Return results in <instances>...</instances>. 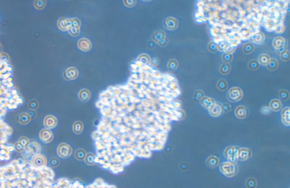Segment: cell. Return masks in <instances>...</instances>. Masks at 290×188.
<instances>
[{
    "instance_id": "cell-1",
    "label": "cell",
    "mask_w": 290,
    "mask_h": 188,
    "mask_svg": "<svg viewBox=\"0 0 290 188\" xmlns=\"http://www.w3.org/2000/svg\"><path fill=\"white\" fill-rule=\"evenodd\" d=\"M72 147L66 143H61L57 146V154L62 159H66L72 155Z\"/></svg>"
},
{
    "instance_id": "cell-2",
    "label": "cell",
    "mask_w": 290,
    "mask_h": 188,
    "mask_svg": "<svg viewBox=\"0 0 290 188\" xmlns=\"http://www.w3.org/2000/svg\"><path fill=\"white\" fill-rule=\"evenodd\" d=\"M239 149L234 147H228L224 151V156L230 163H235L238 159Z\"/></svg>"
},
{
    "instance_id": "cell-3",
    "label": "cell",
    "mask_w": 290,
    "mask_h": 188,
    "mask_svg": "<svg viewBox=\"0 0 290 188\" xmlns=\"http://www.w3.org/2000/svg\"><path fill=\"white\" fill-rule=\"evenodd\" d=\"M243 91L239 87H233L229 90L227 94L228 99L232 101L235 102L240 100L243 98Z\"/></svg>"
},
{
    "instance_id": "cell-4",
    "label": "cell",
    "mask_w": 290,
    "mask_h": 188,
    "mask_svg": "<svg viewBox=\"0 0 290 188\" xmlns=\"http://www.w3.org/2000/svg\"><path fill=\"white\" fill-rule=\"evenodd\" d=\"M54 134L52 132L47 129H43L39 133V138L44 143H51L54 140Z\"/></svg>"
},
{
    "instance_id": "cell-5",
    "label": "cell",
    "mask_w": 290,
    "mask_h": 188,
    "mask_svg": "<svg viewBox=\"0 0 290 188\" xmlns=\"http://www.w3.org/2000/svg\"><path fill=\"white\" fill-rule=\"evenodd\" d=\"M57 118L53 115L46 116L44 119L43 124L45 129H52L57 126Z\"/></svg>"
},
{
    "instance_id": "cell-6",
    "label": "cell",
    "mask_w": 290,
    "mask_h": 188,
    "mask_svg": "<svg viewBox=\"0 0 290 188\" xmlns=\"http://www.w3.org/2000/svg\"><path fill=\"white\" fill-rule=\"evenodd\" d=\"M31 162L35 167H41L46 166L47 163V158L44 155L38 154L34 155L33 156L31 159Z\"/></svg>"
},
{
    "instance_id": "cell-7",
    "label": "cell",
    "mask_w": 290,
    "mask_h": 188,
    "mask_svg": "<svg viewBox=\"0 0 290 188\" xmlns=\"http://www.w3.org/2000/svg\"><path fill=\"white\" fill-rule=\"evenodd\" d=\"M220 169L226 175L231 176L235 172V167L233 163L230 162H225L221 164Z\"/></svg>"
},
{
    "instance_id": "cell-8",
    "label": "cell",
    "mask_w": 290,
    "mask_h": 188,
    "mask_svg": "<svg viewBox=\"0 0 290 188\" xmlns=\"http://www.w3.org/2000/svg\"><path fill=\"white\" fill-rule=\"evenodd\" d=\"M178 24L177 19L173 17H168L163 22L164 27L168 30H176L178 27Z\"/></svg>"
},
{
    "instance_id": "cell-9",
    "label": "cell",
    "mask_w": 290,
    "mask_h": 188,
    "mask_svg": "<svg viewBox=\"0 0 290 188\" xmlns=\"http://www.w3.org/2000/svg\"><path fill=\"white\" fill-rule=\"evenodd\" d=\"M78 48L83 52H88L90 51L92 48V44L90 41L86 38H81L77 43Z\"/></svg>"
},
{
    "instance_id": "cell-10",
    "label": "cell",
    "mask_w": 290,
    "mask_h": 188,
    "mask_svg": "<svg viewBox=\"0 0 290 188\" xmlns=\"http://www.w3.org/2000/svg\"><path fill=\"white\" fill-rule=\"evenodd\" d=\"M79 75L78 71L74 67L68 68L64 73V77L68 80H72L76 79Z\"/></svg>"
},
{
    "instance_id": "cell-11",
    "label": "cell",
    "mask_w": 290,
    "mask_h": 188,
    "mask_svg": "<svg viewBox=\"0 0 290 188\" xmlns=\"http://www.w3.org/2000/svg\"><path fill=\"white\" fill-rule=\"evenodd\" d=\"M252 155L251 151L247 148H241L239 149L238 159L241 161H245L249 159Z\"/></svg>"
},
{
    "instance_id": "cell-12",
    "label": "cell",
    "mask_w": 290,
    "mask_h": 188,
    "mask_svg": "<svg viewBox=\"0 0 290 188\" xmlns=\"http://www.w3.org/2000/svg\"><path fill=\"white\" fill-rule=\"evenodd\" d=\"M235 114L239 118H245L249 114L248 110L244 106H239L236 108Z\"/></svg>"
},
{
    "instance_id": "cell-13",
    "label": "cell",
    "mask_w": 290,
    "mask_h": 188,
    "mask_svg": "<svg viewBox=\"0 0 290 188\" xmlns=\"http://www.w3.org/2000/svg\"><path fill=\"white\" fill-rule=\"evenodd\" d=\"M78 96L79 100L83 103H86L90 99V91L87 89H83L79 91Z\"/></svg>"
},
{
    "instance_id": "cell-14",
    "label": "cell",
    "mask_w": 290,
    "mask_h": 188,
    "mask_svg": "<svg viewBox=\"0 0 290 188\" xmlns=\"http://www.w3.org/2000/svg\"><path fill=\"white\" fill-rule=\"evenodd\" d=\"M166 38L165 33L163 30H157L152 34V40L155 43H158L159 41Z\"/></svg>"
},
{
    "instance_id": "cell-15",
    "label": "cell",
    "mask_w": 290,
    "mask_h": 188,
    "mask_svg": "<svg viewBox=\"0 0 290 188\" xmlns=\"http://www.w3.org/2000/svg\"><path fill=\"white\" fill-rule=\"evenodd\" d=\"M17 120L18 122L22 125H27L31 120L28 113L26 112L20 113L17 117Z\"/></svg>"
},
{
    "instance_id": "cell-16",
    "label": "cell",
    "mask_w": 290,
    "mask_h": 188,
    "mask_svg": "<svg viewBox=\"0 0 290 188\" xmlns=\"http://www.w3.org/2000/svg\"><path fill=\"white\" fill-rule=\"evenodd\" d=\"M58 27L62 31L68 30L71 27V22L68 19L61 18L58 21Z\"/></svg>"
},
{
    "instance_id": "cell-17",
    "label": "cell",
    "mask_w": 290,
    "mask_h": 188,
    "mask_svg": "<svg viewBox=\"0 0 290 188\" xmlns=\"http://www.w3.org/2000/svg\"><path fill=\"white\" fill-rule=\"evenodd\" d=\"M209 111L210 114L213 117H217L220 116L222 112L221 107L216 103L213 104L209 108Z\"/></svg>"
},
{
    "instance_id": "cell-18",
    "label": "cell",
    "mask_w": 290,
    "mask_h": 188,
    "mask_svg": "<svg viewBox=\"0 0 290 188\" xmlns=\"http://www.w3.org/2000/svg\"><path fill=\"white\" fill-rule=\"evenodd\" d=\"M282 122L287 126L290 125V108L286 107L282 111Z\"/></svg>"
},
{
    "instance_id": "cell-19",
    "label": "cell",
    "mask_w": 290,
    "mask_h": 188,
    "mask_svg": "<svg viewBox=\"0 0 290 188\" xmlns=\"http://www.w3.org/2000/svg\"><path fill=\"white\" fill-rule=\"evenodd\" d=\"M199 101L201 104L206 109H209L213 104L215 103L213 99L206 96H203Z\"/></svg>"
},
{
    "instance_id": "cell-20",
    "label": "cell",
    "mask_w": 290,
    "mask_h": 188,
    "mask_svg": "<svg viewBox=\"0 0 290 188\" xmlns=\"http://www.w3.org/2000/svg\"><path fill=\"white\" fill-rule=\"evenodd\" d=\"M285 39L281 37H276L274 39L272 42L273 47L276 49L285 47Z\"/></svg>"
},
{
    "instance_id": "cell-21",
    "label": "cell",
    "mask_w": 290,
    "mask_h": 188,
    "mask_svg": "<svg viewBox=\"0 0 290 188\" xmlns=\"http://www.w3.org/2000/svg\"><path fill=\"white\" fill-rule=\"evenodd\" d=\"M28 149L29 151L34 155L40 154V151L41 150V146L39 144H38L36 142H31L30 143L28 146H27Z\"/></svg>"
},
{
    "instance_id": "cell-22",
    "label": "cell",
    "mask_w": 290,
    "mask_h": 188,
    "mask_svg": "<svg viewBox=\"0 0 290 188\" xmlns=\"http://www.w3.org/2000/svg\"><path fill=\"white\" fill-rule=\"evenodd\" d=\"M83 128H84L83 124L82 123V122L80 121H75V122H74L72 125V131L77 135L81 134L82 133L83 131Z\"/></svg>"
},
{
    "instance_id": "cell-23",
    "label": "cell",
    "mask_w": 290,
    "mask_h": 188,
    "mask_svg": "<svg viewBox=\"0 0 290 188\" xmlns=\"http://www.w3.org/2000/svg\"><path fill=\"white\" fill-rule=\"evenodd\" d=\"M270 108L273 111H279L281 110L282 103L281 101L278 99H273L270 103Z\"/></svg>"
},
{
    "instance_id": "cell-24",
    "label": "cell",
    "mask_w": 290,
    "mask_h": 188,
    "mask_svg": "<svg viewBox=\"0 0 290 188\" xmlns=\"http://www.w3.org/2000/svg\"><path fill=\"white\" fill-rule=\"evenodd\" d=\"M86 152L82 149H77L74 152L75 158L79 161H83L85 160V157L86 156Z\"/></svg>"
},
{
    "instance_id": "cell-25",
    "label": "cell",
    "mask_w": 290,
    "mask_h": 188,
    "mask_svg": "<svg viewBox=\"0 0 290 188\" xmlns=\"http://www.w3.org/2000/svg\"><path fill=\"white\" fill-rule=\"evenodd\" d=\"M270 58L268 55L262 54L258 57V62L259 64H260L261 65L267 66L270 61Z\"/></svg>"
},
{
    "instance_id": "cell-26",
    "label": "cell",
    "mask_w": 290,
    "mask_h": 188,
    "mask_svg": "<svg viewBox=\"0 0 290 188\" xmlns=\"http://www.w3.org/2000/svg\"><path fill=\"white\" fill-rule=\"evenodd\" d=\"M231 67L229 64H224L221 65L219 68V72L222 75H227L231 72Z\"/></svg>"
},
{
    "instance_id": "cell-27",
    "label": "cell",
    "mask_w": 290,
    "mask_h": 188,
    "mask_svg": "<svg viewBox=\"0 0 290 188\" xmlns=\"http://www.w3.org/2000/svg\"><path fill=\"white\" fill-rule=\"evenodd\" d=\"M279 64L277 60L275 58H270L269 64L267 65V68L270 71H274L278 68Z\"/></svg>"
},
{
    "instance_id": "cell-28",
    "label": "cell",
    "mask_w": 290,
    "mask_h": 188,
    "mask_svg": "<svg viewBox=\"0 0 290 188\" xmlns=\"http://www.w3.org/2000/svg\"><path fill=\"white\" fill-rule=\"evenodd\" d=\"M178 65H179V64H178V62L177 60H176L175 59H171L168 62L167 68H168V69L169 70V71L173 72V71H175L177 69Z\"/></svg>"
},
{
    "instance_id": "cell-29",
    "label": "cell",
    "mask_w": 290,
    "mask_h": 188,
    "mask_svg": "<svg viewBox=\"0 0 290 188\" xmlns=\"http://www.w3.org/2000/svg\"><path fill=\"white\" fill-rule=\"evenodd\" d=\"M254 47L252 43H247L243 47V52L246 55H249L253 52Z\"/></svg>"
},
{
    "instance_id": "cell-30",
    "label": "cell",
    "mask_w": 290,
    "mask_h": 188,
    "mask_svg": "<svg viewBox=\"0 0 290 188\" xmlns=\"http://www.w3.org/2000/svg\"><path fill=\"white\" fill-rule=\"evenodd\" d=\"M95 154L93 153H88L86 154V156L85 157V159L84 160L85 163L89 166H93L94 164V160H95Z\"/></svg>"
},
{
    "instance_id": "cell-31",
    "label": "cell",
    "mask_w": 290,
    "mask_h": 188,
    "mask_svg": "<svg viewBox=\"0 0 290 188\" xmlns=\"http://www.w3.org/2000/svg\"><path fill=\"white\" fill-rule=\"evenodd\" d=\"M137 60L139 61L141 63L147 65L151 62V59L148 55L146 54H141L137 58Z\"/></svg>"
},
{
    "instance_id": "cell-32",
    "label": "cell",
    "mask_w": 290,
    "mask_h": 188,
    "mask_svg": "<svg viewBox=\"0 0 290 188\" xmlns=\"http://www.w3.org/2000/svg\"><path fill=\"white\" fill-rule=\"evenodd\" d=\"M219 162V160L215 156H211L210 158H208L207 160V164L209 167H214L217 166Z\"/></svg>"
},
{
    "instance_id": "cell-33",
    "label": "cell",
    "mask_w": 290,
    "mask_h": 188,
    "mask_svg": "<svg viewBox=\"0 0 290 188\" xmlns=\"http://www.w3.org/2000/svg\"><path fill=\"white\" fill-rule=\"evenodd\" d=\"M217 87L218 90L220 91H224L227 90L228 87L227 82L224 79H220L217 82Z\"/></svg>"
},
{
    "instance_id": "cell-34",
    "label": "cell",
    "mask_w": 290,
    "mask_h": 188,
    "mask_svg": "<svg viewBox=\"0 0 290 188\" xmlns=\"http://www.w3.org/2000/svg\"><path fill=\"white\" fill-rule=\"evenodd\" d=\"M260 67V64L256 60H251L248 63V68L251 70H257Z\"/></svg>"
},
{
    "instance_id": "cell-35",
    "label": "cell",
    "mask_w": 290,
    "mask_h": 188,
    "mask_svg": "<svg viewBox=\"0 0 290 188\" xmlns=\"http://www.w3.org/2000/svg\"><path fill=\"white\" fill-rule=\"evenodd\" d=\"M279 97L281 100L283 101H286L289 99V93L287 91L285 90H282L279 92Z\"/></svg>"
},
{
    "instance_id": "cell-36",
    "label": "cell",
    "mask_w": 290,
    "mask_h": 188,
    "mask_svg": "<svg viewBox=\"0 0 290 188\" xmlns=\"http://www.w3.org/2000/svg\"><path fill=\"white\" fill-rule=\"evenodd\" d=\"M222 60L224 64H229L233 60V56L228 53H223L222 56Z\"/></svg>"
},
{
    "instance_id": "cell-37",
    "label": "cell",
    "mask_w": 290,
    "mask_h": 188,
    "mask_svg": "<svg viewBox=\"0 0 290 188\" xmlns=\"http://www.w3.org/2000/svg\"><path fill=\"white\" fill-rule=\"evenodd\" d=\"M28 107L31 111H35L39 107V103L36 100H30L28 103Z\"/></svg>"
},
{
    "instance_id": "cell-38",
    "label": "cell",
    "mask_w": 290,
    "mask_h": 188,
    "mask_svg": "<svg viewBox=\"0 0 290 188\" xmlns=\"http://www.w3.org/2000/svg\"><path fill=\"white\" fill-rule=\"evenodd\" d=\"M45 4H46V1H43V0L35 1V2H34V5H35V7L39 10H41V9H44L45 6Z\"/></svg>"
},
{
    "instance_id": "cell-39",
    "label": "cell",
    "mask_w": 290,
    "mask_h": 188,
    "mask_svg": "<svg viewBox=\"0 0 290 188\" xmlns=\"http://www.w3.org/2000/svg\"><path fill=\"white\" fill-rule=\"evenodd\" d=\"M18 142L24 147V148L27 147L30 143L29 139L26 137H21L19 138Z\"/></svg>"
},
{
    "instance_id": "cell-40",
    "label": "cell",
    "mask_w": 290,
    "mask_h": 188,
    "mask_svg": "<svg viewBox=\"0 0 290 188\" xmlns=\"http://www.w3.org/2000/svg\"><path fill=\"white\" fill-rule=\"evenodd\" d=\"M264 35L260 33L257 35H255L253 38V41L255 42L256 44H261L264 40Z\"/></svg>"
},
{
    "instance_id": "cell-41",
    "label": "cell",
    "mask_w": 290,
    "mask_h": 188,
    "mask_svg": "<svg viewBox=\"0 0 290 188\" xmlns=\"http://www.w3.org/2000/svg\"><path fill=\"white\" fill-rule=\"evenodd\" d=\"M280 58L283 61H287L290 60V52L288 50H285L280 54Z\"/></svg>"
},
{
    "instance_id": "cell-42",
    "label": "cell",
    "mask_w": 290,
    "mask_h": 188,
    "mask_svg": "<svg viewBox=\"0 0 290 188\" xmlns=\"http://www.w3.org/2000/svg\"><path fill=\"white\" fill-rule=\"evenodd\" d=\"M49 166L52 168H56L60 164V160L57 158H52L49 161Z\"/></svg>"
},
{
    "instance_id": "cell-43",
    "label": "cell",
    "mask_w": 290,
    "mask_h": 188,
    "mask_svg": "<svg viewBox=\"0 0 290 188\" xmlns=\"http://www.w3.org/2000/svg\"><path fill=\"white\" fill-rule=\"evenodd\" d=\"M68 32L70 34V35H72L73 37H77L79 35V34L80 32V28H76V27H71L68 30Z\"/></svg>"
},
{
    "instance_id": "cell-44",
    "label": "cell",
    "mask_w": 290,
    "mask_h": 188,
    "mask_svg": "<svg viewBox=\"0 0 290 188\" xmlns=\"http://www.w3.org/2000/svg\"><path fill=\"white\" fill-rule=\"evenodd\" d=\"M207 49L209 52L211 53H215L217 51V49L216 45L213 42H210L207 45Z\"/></svg>"
},
{
    "instance_id": "cell-45",
    "label": "cell",
    "mask_w": 290,
    "mask_h": 188,
    "mask_svg": "<svg viewBox=\"0 0 290 188\" xmlns=\"http://www.w3.org/2000/svg\"><path fill=\"white\" fill-rule=\"evenodd\" d=\"M204 93L202 90H197L194 94V99L195 100L199 101L204 96Z\"/></svg>"
},
{
    "instance_id": "cell-46",
    "label": "cell",
    "mask_w": 290,
    "mask_h": 188,
    "mask_svg": "<svg viewBox=\"0 0 290 188\" xmlns=\"http://www.w3.org/2000/svg\"><path fill=\"white\" fill-rule=\"evenodd\" d=\"M222 108V111L224 112H228L232 110V105L230 103H224L223 104Z\"/></svg>"
},
{
    "instance_id": "cell-47",
    "label": "cell",
    "mask_w": 290,
    "mask_h": 188,
    "mask_svg": "<svg viewBox=\"0 0 290 188\" xmlns=\"http://www.w3.org/2000/svg\"><path fill=\"white\" fill-rule=\"evenodd\" d=\"M70 22H71V27H76V28H80L81 22L79 19L74 18V19H71Z\"/></svg>"
},
{
    "instance_id": "cell-48",
    "label": "cell",
    "mask_w": 290,
    "mask_h": 188,
    "mask_svg": "<svg viewBox=\"0 0 290 188\" xmlns=\"http://www.w3.org/2000/svg\"><path fill=\"white\" fill-rule=\"evenodd\" d=\"M124 5L128 7H134L136 4V1L134 0H125L124 1Z\"/></svg>"
},
{
    "instance_id": "cell-49",
    "label": "cell",
    "mask_w": 290,
    "mask_h": 188,
    "mask_svg": "<svg viewBox=\"0 0 290 188\" xmlns=\"http://www.w3.org/2000/svg\"><path fill=\"white\" fill-rule=\"evenodd\" d=\"M14 149H15V150L17 152H21L24 150V148L19 142H17L14 144Z\"/></svg>"
},
{
    "instance_id": "cell-50",
    "label": "cell",
    "mask_w": 290,
    "mask_h": 188,
    "mask_svg": "<svg viewBox=\"0 0 290 188\" xmlns=\"http://www.w3.org/2000/svg\"><path fill=\"white\" fill-rule=\"evenodd\" d=\"M147 47L150 49H154L156 47V43L154 41H153L152 40H149L147 43Z\"/></svg>"
},
{
    "instance_id": "cell-51",
    "label": "cell",
    "mask_w": 290,
    "mask_h": 188,
    "mask_svg": "<svg viewBox=\"0 0 290 188\" xmlns=\"http://www.w3.org/2000/svg\"><path fill=\"white\" fill-rule=\"evenodd\" d=\"M168 40L167 38H165L162 40H161V41H159L158 43V44L159 45H160L161 47H165L168 44Z\"/></svg>"
},
{
    "instance_id": "cell-52",
    "label": "cell",
    "mask_w": 290,
    "mask_h": 188,
    "mask_svg": "<svg viewBox=\"0 0 290 188\" xmlns=\"http://www.w3.org/2000/svg\"><path fill=\"white\" fill-rule=\"evenodd\" d=\"M151 64L152 65L157 66V65H158L159 64V63H160V60L158 58H157V57L153 58L152 59V60H151Z\"/></svg>"
},
{
    "instance_id": "cell-53",
    "label": "cell",
    "mask_w": 290,
    "mask_h": 188,
    "mask_svg": "<svg viewBox=\"0 0 290 188\" xmlns=\"http://www.w3.org/2000/svg\"><path fill=\"white\" fill-rule=\"evenodd\" d=\"M270 112V109L266 107H264L261 109V112L264 114H268Z\"/></svg>"
},
{
    "instance_id": "cell-54",
    "label": "cell",
    "mask_w": 290,
    "mask_h": 188,
    "mask_svg": "<svg viewBox=\"0 0 290 188\" xmlns=\"http://www.w3.org/2000/svg\"><path fill=\"white\" fill-rule=\"evenodd\" d=\"M28 114L31 118V119H34L35 118L36 116V112L35 111H31L30 112H29Z\"/></svg>"
},
{
    "instance_id": "cell-55",
    "label": "cell",
    "mask_w": 290,
    "mask_h": 188,
    "mask_svg": "<svg viewBox=\"0 0 290 188\" xmlns=\"http://www.w3.org/2000/svg\"><path fill=\"white\" fill-rule=\"evenodd\" d=\"M249 183H250V184H249V187H250V188H251V187H253V180H249Z\"/></svg>"
}]
</instances>
